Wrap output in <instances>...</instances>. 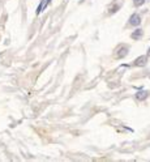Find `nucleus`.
Wrapping results in <instances>:
<instances>
[{
    "mask_svg": "<svg viewBox=\"0 0 150 162\" xmlns=\"http://www.w3.org/2000/svg\"><path fill=\"white\" fill-rule=\"evenodd\" d=\"M148 96H149V92H139V93H136V98L139 101H144V100H146L148 98Z\"/></svg>",
    "mask_w": 150,
    "mask_h": 162,
    "instance_id": "39448f33",
    "label": "nucleus"
},
{
    "mask_svg": "<svg viewBox=\"0 0 150 162\" xmlns=\"http://www.w3.org/2000/svg\"><path fill=\"white\" fill-rule=\"evenodd\" d=\"M146 63H148V56H146V55H142V56H139L135 62H133V65H136V67H145V65H146Z\"/></svg>",
    "mask_w": 150,
    "mask_h": 162,
    "instance_id": "f03ea898",
    "label": "nucleus"
},
{
    "mask_svg": "<svg viewBox=\"0 0 150 162\" xmlns=\"http://www.w3.org/2000/svg\"><path fill=\"white\" fill-rule=\"evenodd\" d=\"M144 3H145V0H133V4H135L136 7H141Z\"/></svg>",
    "mask_w": 150,
    "mask_h": 162,
    "instance_id": "0eeeda50",
    "label": "nucleus"
},
{
    "mask_svg": "<svg viewBox=\"0 0 150 162\" xmlns=\"http://www.w3.org/2000/svg\"><path fill=\"white\" fill-rule=\"evenodd\" d=\"M148 56H150V47H149V50H148Z\"/></svg>",
    "mask_w": 150,
    "mask_h": 162,
    "instance_id": "6e6552de",
    "label": "nucleus"
},
{
    "mask_svg": "<svg viewBox=\"0 0 150 162\" xmlns=\"http://www.w3.org/2000/svg\"><path fill=\"white\" fill-rule=\"evenodd\" d=\"M115 55H116V58H125L128 55V46H125V45H123V46H120L119 49L116 50V52H115Z\"/></svg>",
    "mask_w": 150,
    "mask_h": 162,
    "instance_id": "f257e3e1",
    "label": "nucleus"
},
{
    "mask_svg": "<svg viewBox=\"0 0 150 162\" xmlns=\"http://www.w3.org/2000/svg\"><path fill=\"white\" fill-rule=\"evenodd\" d=\"M142 35H144V30H142V29H136V30L131 34V38L135 39V41H139V39L142 38Z\"/></svg>",
    "mask_w": 150,
    "mask_h": 162,
    "instance_id": "20e7f679",
    "label": "nucleus"
},
{
    "mask_svg": "<svg viewBox=\"0 0 150 162\" xmlns=\"http://www.w3.org/2000/svg\"><path fill=\"white\" fill-rule=\"evenodd\" d=\"M129 24H131L132 26H139L141 24V16L139 13H133L131 16V18H129Z\"/></svg>",
    "mask_w": 150,
    "mask_h": 162,
    "instance_id": "7ed1b4c3",
    "label": "nucleus"
},
{
    "mask_svg": "<svg viewBox=\"0 0 150 162\" xmlns=\"http://www.w3.org/2000/svg\"><path fill=\"white\" fill-rule=\"evenodd\" d=\"M119 8H120V4H116V5H114L110 8V13H115V12L119 11Z\"/></svg>",
    "mask_w": 150,
    "mask_h": 162,
    "instance_id": "423d86ee",
    "label": "nucleus"
}]
</instances>
